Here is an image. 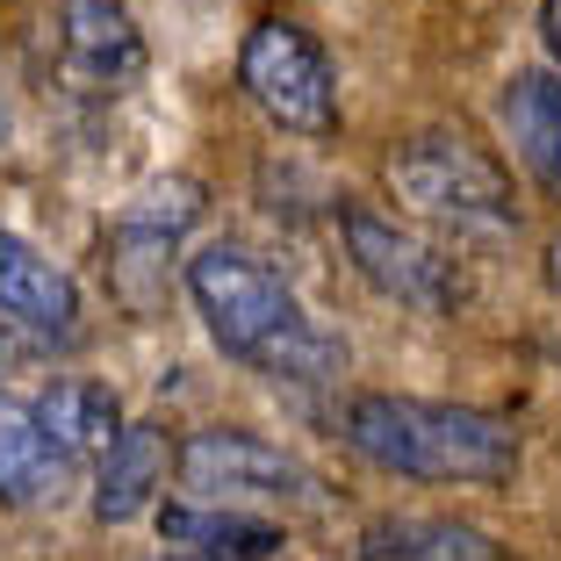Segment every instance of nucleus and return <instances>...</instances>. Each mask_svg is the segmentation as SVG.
<instances>
[{"label": "nucleus", "instance_id": "nucleus-1", "mask_svg": "<svg viewBox=\"0 0 561 561\" xmlns=\"http://www.w3.org/2000/svg\"><path fill=\"white\" fill-rule=\"evenodd\" d=\"M187 296L209 324L216 353L245 360L266 381H331L346 367V346L317 331V317L296 302V288L260 260V252L216 238L187 260Z\"/></svg>", "mask_w": 561, "mask_h": 561}, {"label": "nucleus", "instance_id": "nucleus-2", "mask_svg": "<svg viewBox=\"0 0 561 561\" xmlns=\"http://www.w3.org/2000/svg\"><path fill=\"white\" fill-rule=\"evenodd\" d=\"M339 439L381 476L411 482H504L518 468V439L504 417L432 397H389V389L353 397L339 411Z\"/></svg>", "mask_w": 561, "mask_h": 561}, {"label": "nucleus", "instance_id": "nucleus-3", "mask_svg": "<svg viewBox=\"0 0 561 561\" xmlns=\"http://www.w3.org/2000/svg\"><path fill=\"white\" fill-rule=\"evenodd\" d=\"M389 195L425 224L446 231H512L518 202H512V173L461 130H417L389 151Z\"/></svg>", "mask_w": 561, "mask_h": 561}, {"label": "nucleus", "instance_id": "nucleus-4", "mask_svg": "<svg viewBox=\"0 0 561 561\" xmlns=\"http://www.w3.org/2000/svg\"><path fill=\"white\" fill-rule=\"evenodd\" d=\"M238 87L252 94L266 123L296 137H324L339 130V80H331V58L317 50L310 30L296 22H260L238 50Z\"/></svg>", "mask_w": 561, "mask_h": 561}, {"label": "nucleus", "instance_id": "nucleus-5", "mask_svg": "<svg viewBox=\"0 0 561 561\" xmlns=\"http://www.w3.org/2000/svg\"><path fill=\"white\" fill-rule=\"evenodd\" d=\"M173 476L195 504H296V496L317 490V476L296 461V454H280L274 439L245 425H202L173 446Z\"/></svg>", "mask_w": 561, "mask_h": 561}, {"label": "nucleus", "instance_id": "nucleus-6", "mask_svg": "<svg viewBox=\"0 0 561 561\" xmlns=\"http://www.w3.org/2000/svg\"><path fill=\"white\" fill-rule=\"evenodd\" d=\"M339 238H346V260L360 266L367 288H381V296L403 302V310L446 317L454 302H461V274H454V260H446L439 245H425L417 231H403L397 216L367 209V202H346V209H339Z\"/></svg>", "mask_w": 561, "mask_h": 561}, {"label": "nucleus", "instance_id": "nucleus-7", "mask_svg": "<svg viewBox=\"0 0 561 561\" xmlns=\"http://www.w3.org/2000/svg\"><path fill=\"white\" fill-rule=\"evenodd\" d=\"M0 317L15 331H30L36 346H80V288H72V274L58 260H44V252L30 245V238L0 231Z\"/></svg>", "mask_w": 561, "mask_h": 561}, {"label": "nucleus", "instance_id": "nucleus-8", "mask_svg": "<svg viewBox=\"0 0 561 561\" xmlns=\"http://www.w3.org/2000/svg\"><path fill=\"white\" fill-rule=\"evenodd\" d=\"M58 50H66V72L94 94H116L145 72V36H137L123 0H66L58 8Z\"/></svg>", "mask_w": 561, "mask_h": 561}, {"label": "nucleus", "instance_id": "nucleus-9", "mask_svg": "<svg viewBox=\"0 0 561 561\" xmlns=\"http://www.w3.org/2000/svg\"><path fill=\"white\" fill-rule=\"evenodd\" d=\"M159 533L165 547H181L187 561H274L280 526L260 512H238V504H195V496H173L159 504Z\"/></svg>", "mask_w": 561, "mask_h": 561}, {"label": "nucleus", "instance_id": "nucleus-10", "mask_svg": "<svg viewBox=\"0 0 561 561\" xmlns=\"http://www.w3.org/2000/svg\"><path fill=\"white\" fill-rule=\"evenodd\" d=\"M496 116H504L518 165L547 195H561V72H512L496 94Z\"/></svg>", "mask_w": 561, "mask_h": 561}, {"label": "nucleus", "instance_id": "nucleus-11", "mask_svg": "<svg viewBox=\"0 0 561 561\" xmlns=\"http://www.w3.org/2000/svg\"><path fill=\"white\" fill-rule=\"evenodd\" d=\"M165 432L159 425H123V439L94 461V518L101 526H130L159 504L165 490Z\"/></svg>", "mask_w": 561, "mask_h": 561}, {"label": "nucleus", "instance_id": "nucleus-12", "mask_svg": "<svg viewBox=\"0 0 561 561\" xmlns=\"http://www.w3.org/2000/svg\"><path fill=\"white\" fill-rule=\"evenodd\" d=\"M36 425L58 446V461L80 468V461H101L123 439V403L108 381H50L36 397Z\"/></svg>", "mask_w": 561, "mask_h": 561}, {"label": "nucleus", "instance_id": "nucleus-13", "mask_svg": "<svg viewBox=\"0 0 561 561\" xmlns=\"http://www.w3.org/2000/svg\"><path fill=\"white\" fill-rule=\"evenodd\" d=\"M353 554L360 561H496V540L482 526H461V518H439V512H389L360 526Z\"/></svg>", "mask_w": 561, "mask_h": 561}, {"label": "nucleus", "instance_id": "nucleus-14", "mask_svg": "<svg viewBox=\"0 0 561 561\" xmlns=\"http://www.w3.org/2000/svg\"><path fill=\"white\" fill-rule=\"evenodd\" d=\"M58 482H66V461L36 425V403L0 389V504H44Z\"/></svg>", "mask_w": 561, "mask_h": 561}, {"label": "nucleus", "instance_id": "nucleus-15", "mask_svg": "<svg viewBox=\"0 0 561 561\" xmlns=\"http://www.w3.org/2000/svg\"><path fill=\"white\" fill-rule=\"evenodd\" d=\"M202 216V187L187 181V173H173V181H151L145 195L123 209V231H137V238H159V245H173V238L187 231Z\"/></svg>", "mask_w": 561, "mask_h": 561}, {"label": "nucleus", "instance_id": "nucleus-16", "mask_svg": "<svg viewBox=\"0 0 561 561\" xmlns=\"http://www.w3.org/2000/svg\"><path fill=\"white\" fill-rule=\"evenodd\" d=\"M30 353H36V339H30V331H15L8 317H0V389H8V381H15L22 367H30Z\"/></svg>", "mask_w": 561, "mask_h": 561}, {"label": "nucleus", "instance_id": "nucleus-17", "mask_svg": "<svg viewBox=\"0 0 561 561\" xmlns=\"http://www.w3.org/2000/svg\"><path fill=\"white\" fill-rule=\"evenodd\" d=\"M540 44H547V58H554V72H561V0H540Z\"/></svg>", "mask_w": 561, "mask_h": 561}, {"label": "nucleus", "instance_id": "nucleus-18", "mask_svg": "<svg viewBox=\"0 0 561 561\" xmlns=\"http://www.w3.org/2000/svg\"><path fill=\"white\" fill-rule=\"evenodd\" d=\"M547 288H554V296H561V231L547 238Z\"/></svg>", "mask_w": 561, "mask_h": 561}, {"label": "nucleus", "instance_id": "nucleus-19", "mask_svg": "<svg viewBox=\"0 0 561 561\" xmlns=\"http://www.w3.org/2000/svg\"><path fill=\"white\" fill-rule=\"evenodd\" d=\"M151 561H187V554H151Z\"/></svg>", "mask_w": 561, "mask_h": 561}]
</instances>
